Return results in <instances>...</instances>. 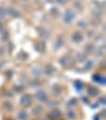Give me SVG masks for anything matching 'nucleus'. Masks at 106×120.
<instances>
[{
	"label": "nucleus",
	"mask_w": 106,
	"mask_h": 120,
	"mask_svg": "<svg viewBox=\"0 0 106 120\" xmlns=\"http://www.w3.org/2000/svg\"><path fill=\"white\" fill-rule=\"evenodd\" d=\"M20 103H21V105H23V106L31 105V103H32V97H31L30 95L22 96V97H21V99H20Z\"/></svg>",
	"instance_id": "obj_1"
},
{
	"label": "nucleus",
	"mask_w": 106,
	"mask_h": 120,
	"mask_svg": "<svg viewBox=\"0 0 106 120\" xmlns=\"http://www.w3.org/2000/svg\"><path fill=\"white\" fill-rule=\"evenodd\" d=\"M74 17H75V14H74V12L72 11V10H69V11H67V12H66V14H65V18H64V20H65V22L69 23V22H71V21L73 20V19H74Z\"/></svg>",
	"instance_id": "obj_2"
},
{
	"label": "nucleus",
	"mask_w": 106,
	"mask_h": 120,
	"mask_svg": "<svg viewBox=\"0 0 106 120\" xmlns=\"http://www.w3.org/2000/svg\"><path fill=\"white\" fill-rule=\"evenodd\" d=\"M36 97H37V99H38L39 101H42V102L47 101V99H48V97H47V95H46V92H44V91H38L36 94Z\"/></svg>",
	"instance_id": "obj_3"
},
{
	"label": "nucleus",
	"mask_w": 106,
	"mask_h": 120,
	"mask_svg": "<svg viewBox=\"0 0 106 120\" xmlns=\"http://www.w3.org/2000/svg\"><path fill=\"white\" fill-rule=\"evenodd\" d=\"M72 39H73V42H75V43H80V42H82L83 36H82L80 33H74V34L72 35Z\"/></svg>",
	"instance_id": "obj_4"
},
{
	"label": "nucleus",
	"mask_w": 106,
	"mask_h": 120,
	"mask_svg": "<svg viewBox=\"0 0 106 120\" xmlns=\"http://www.w3.org/2000/svg\"><path fill=\"white\" fill-rule=\"evenodd\" d=\"M7 13H9V14L11 15L12 17H18V16H20L19 12L16 11V10H14V9H9V10L7 11Z\"/></svg>",
	"instance_id": "obj_5"
},
{
	"label": "nucleus",
	"mask_w": 106,
	"mask_h": 120,
	"mask_svg": "<svg viewBox=\"0 0 106 120\" xmlns=\"http://www.w3.org/2000/svg\"><path fill=\"white\" fill-rule=\"evenodd\" d=\"M17 116H18V118L20 120H25L27 118V113H25V111H20L17 114Z\"/></svg>",
	"instance_id": "obj_6"
},
{
	"label": "nucleus",
	"mask_w": 106,
	"mask_h": 120,
	"mask_svg": "<svg viewBox=\"0 0 106 120\" xmlns=\"http://www.w3.org/2000/svg\"><path fill=\"white\" fill-rule=\"evenodd\" d=\"M2 107L4 109H7V111H11V109H13V105H12L10 102H4V103L2 104Z\"/></svg>",
	"instance_id": "obj_7"
},
{
	"label": "nucleus",
	"mask_w": 106,
	"mask_h": 120,
	"mask_svg": "<svg viewBox=\"0 0 106 120\" xmlns=\"http://www.w3.org/2000/svg\"><path fill=\"white\" fill-rule=\"evenodd\" d=\"M88 94L91 96H95L98 94V89L97 88H93V87H89L88 88Z\"/></svg>",
	"instance_id": "obj_8"
},
{
	"label": "nucleus",
	"mask_w": 106,
	"mask_h": 120,
	"mask_svg": "<svg viewBox=\"0 0 106 120\" xmlns=\"http://www.w3.org/2000/svg\"><path fill=\"white\" fill-rule=\"evenodd\" d=\"M42 114V107H39V106H37V107H34V109H33V115L35 116H38Z\"/></svg>",
	"instance_id": "obj_9"
},
{
	"label": "nucleus",
	"mask_w": 106,
	"mask_h": 120,
	"mask_svg": "<svg viewBox=\"0 0 106 120\" xmlns=\"http://www.w3.org/2000/svg\"><path fill=\"white\" fill-rule=\"evenodd\" d=\"M5 16H7V11L3 7H0V18L3 19L5 18Z\"/></svg>",
	"instance_id": "obj_10"
},
{
	"label": "nucleus",
	"mask_w": 106,
	"mask_h": 120,
	"mask_svg": "<svg viewBox=\"0 0 106 120\" xmlns=\"http://www.w3.org/2000/svg\"><path fill=\"white\" fill-rule=\"evenodd\" d=\"M46 70H47V73L48 74H52V73H54V72H55V69H54V67H52V66H49V67H47L46 68Z\"/></svg>",
	"instance_id": "obj_11"
},
{
	"label": "nucleus",
	"mask_w": 106,
	"mask_h": 120,
	"mask_svg": "<svg viewBox=\"0 0 106 120\" xmlns=\"http://www.w3.org/2000/svg\"><path fill=\"white\" fill-rule=\"evenodd\" d=\"M78 27H81V28H85V27H86V22H85V21H80V22H78Z\"/></svg>",
	"instance_id": "obj_12"
},
{
	"label": "nucleus",
	"mask_w": 106,
	"mask_h": 120,
	"mask_svg": "<svg viewBox=\"0 0 106 120\" xmlns=\"http://www.w3.org/2000/svg\"><path fill=\"white\" fill-rule=\"evenodd\" d=\"M68 113H69L70 117H73V116H74V113H73V112H72V111H69V112H68Z\"/></svg>",
	"instance_id": "obj_13"
}]
</instances>
